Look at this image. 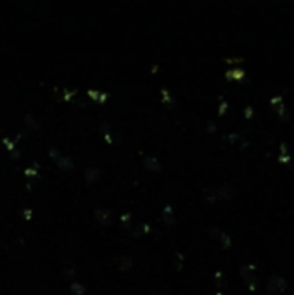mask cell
I'll return each instance as SVG.
<instances>
[{
    "label": "cell",
    "mask_w": 294,
    "mask_h": 295,
    "mask_svg": "<svg viewBox=\"0 0 294 295\" xmlns=\"http://www.w3.org/2000/svg\"><path fill=\"white\" fill-rule=\"evenodd\" d=\"M268 287L272 290H277V292H280V290L286 287V283H284V280H280V278H272L268 281Z\"/></svg>",
    "instance_id": "6da1fadb"
}]
</instances>
